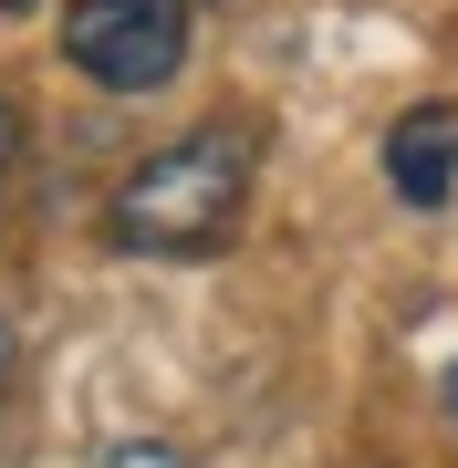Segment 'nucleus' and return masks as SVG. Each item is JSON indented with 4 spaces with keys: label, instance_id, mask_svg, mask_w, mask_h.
<instances>
[{
    "label": "nucleus",
    "instance_id": "f257e3e1",
    "mask_svg": "<svg viewBox=\"0 0 458 468\" xmlns=\"http://www.w3.org/2000/svg\"><path fill=\"white\" fill-rule=\"evenodd\" d=\"M250 177H261V135L198 125L177 146H156L146 167H125V187L104 198V239L136 261H208L250 218Z\"/></svg>",
    "mask_w": 458,
    "mask_h": 468
},
{
    "label": "nucleus",
    "instance_id": "f03ea898",
    "mask_svg": "<svg viewBox=\"0 0 458 468\" xmlns=\"http://www.w3.org/2000/svg\"><path fill=\"white\" fill-rule=\"evenodd\" d=\"M63 52L104 94H156L187 63V0H73L63 11Z\"/></svg>",
    "mask_w": 458,
    "mask_h": 468
},
{
    "label": "nucleus",
    "instance_id": "7ed1b4c3",
    "mask_svg": "<svg viewBox=\"0 0 458 468\" xmlns=\"http://www.w3.org/2000/svg\"><path fill=\"white\" fill-rule=\"evenodd\" d=\"M386 187L407 208H448V187H458V104H407L386 125Z\"/></svg>",
    "mask_w": 458,
    "mask_h": 468
},
{
    "label": "nucleus",
    "instance_id": "20e7f679",
    "mask_svg": "<svg viewBox=\"0 0 458 468\" xmlns=\"http://www.w3.org/2000/svg\"><path fill=\"white\" fill-rule=\"evenodd\" d=\"M104 468H198V458H177V448H156V437H125Z\"/></svg>",
    "mask_w": 458,
    "mask_h": 468
},
{
    "label": "nucleus",
    "instance_id": "39448f33",
    "mask_svg": "<svg viewBox=\"0 0 458 468\" xmlns=\"http://www.w3.org/2000/svg\"><path fill=\"white\" fill-rule=\"evenodd\" d=\"M11 177H21V104L0 94V198H11Z\"/></svg>",
    "mask_w": 458,
    "mask_h": 468
},
{
    "label": "nucleus",
    "instance_id": "423d86ee",
    "mask_svg": "<svg viewBox=\"0 0 458 468\" xmlns=\"http://www.w3.org/2000/svg\"><path fill=\"white\" fill-rule=\"evenodd\" d=\"M11 375H21V344H11V334H0V396H11Z\"/></svg>",
    "mask_w": 458,
    "mask_h": 468
},
{
    "label": "nucleus",
    "instance_id": "0eeeda50",
    "mask_svg": "<svg viewBox=\"0 0 458 468\" xmlns=\"http://www.w3.org/2000/svg\"><path fill=\"white\" fill-rule=\"evenodd\" d=\"M448 417H458V365H448Z\"/></svg>",
    "mask_w": 458,
    "mask_h": 468
},
{
    "label": "nucleus",
    "instance_id": "6e6552de",
    "mask_svg": "<svg viewBox=\"0 0 458 468\" xmlns=\"http://www.w3.org/2000/svg\"><path fill=\"white\" fill-rule=\"evenodd\" d=\"M0 11H32V0H0Z\"/></svg>",
    "mask_w": 458,
    "mask_h": 468
}]
</instances>
